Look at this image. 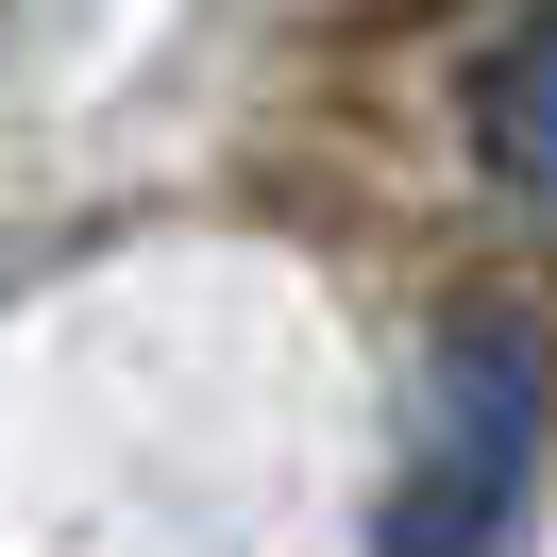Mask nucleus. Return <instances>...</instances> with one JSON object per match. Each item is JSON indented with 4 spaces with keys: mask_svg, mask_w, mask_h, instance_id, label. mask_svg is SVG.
Returning a JSON list of instances; mask_svg holds the SVG:
<instances>
[{
    "mask_svg": "<svg viewBox=\"0 0 557 557\" xmlns=\"http://www.w3.org/2000/svg\"><path fill=\"white\" fill-rule=\"evenodd\" d=\"M523 473H541V338H523V321H440L372 557H507Z\"/></svg>",
    "mask_w": 557,
    "mask_h": 557,
    "instance_id": "f257e3e1",
    "label": "nucleus"
},
{
    "mask_svg": "<svg viewBox=\"0 0 557 557\" xmlns=\"http://www.w3.org/2000/svg\"><path fill=\"white\" fill-rule=\"evenodd\" d=\"M473 136H490V170H507L523 203H557V0L523 17L507 51H490V85H473Z\"/></svg>",
    "mask_w": 557,
    "mask_h": 557,
    "instance_id": "f03ea898",
    "label": "nucleus"
}]
</instances>
